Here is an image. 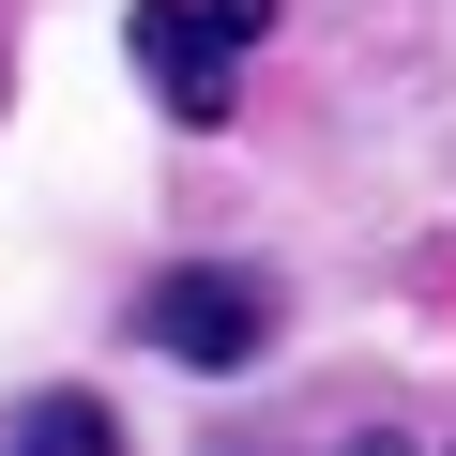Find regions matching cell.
<instances>
[{
	"instance_id": "cell-1",
	"label": "cell",
	"mask_w": 456,
	"mask_h": 456,
	"mask_svg": "<svg viewBox=\"0 0 456 456\" xmlns=\"http://www.w3.org/2000/svg\"><path fill=\"white\" fill-rule=\"evenodd\" d=\"M274 46V0H137V16H122V61L152 77V107L167 122H228V107H244V61Z\"/></svg>"
},
{
	"instance_id": "cell-2",
	"label": "cell",
	"mask_w": 456,
	"mask_h": 456,
	"mask_svg": "<svg viewBox=\"0 0 456 456\" xmlns=\"http://www.w3.org/2000/svg\"><path fill=\"white\" fill-rule=\"evenodd\" d=\"M137 335H152L167 365L228 380V365H259V350H274V289H259L244 259H183V274H152V289H137Z\"/></svg>"
},
{
	"instance_id": "cell-3",
	"label": "cell",
	"mask_w": 456,
	"mask_h": 456,
	"mask_svg": "<svg viewBox=\"0 0 456 456\" xmlns=\"http://www.w3.org/2000/svg\"><path fill=\"white\" fill-rule=\"evenodd\" d=\"M0 456H122V426H107V395H77V380H61V395H31V411H16V441H0Z\"/></svg>"
}]
</instances>
